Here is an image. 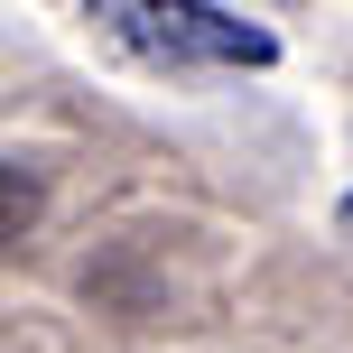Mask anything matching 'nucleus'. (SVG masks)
Segmentation results:
<instances>
[{
  "label": "nucleus",
  "mask_w": 353,
  "mask_h": 353,
  "mask_svg": "<svg viewBox=\"0 0 353 353\" xmlns=\"http://www.w3.org/2000/svg\"><path fill=\"white\" fill-rule=\"evenodd\" d=\"M84 19L103 47H121L149 74H242V65L279 56L270 28L214 10V0H84Z\"/></svg>",
  "instance_id": "nucleus-1"
},
{
  "label": "nucleus",
  "mask_w": 353,
  "mask_h": 353,
  "mask_svg": "<svg viewBox=\"0 0 353 353\" xmlns=\"http://www.w3.org/2000/svg\"><path fill=\"white\" fill-rule=\"evenodd\" d=\"M28 223H37V176L0 168V251H10V242H28Z\"/></svg>",
  "instance_id": "nucleus-2"
},
{
  "label": "nucleus",
  "mask_w": 353,
  "mask_h": 353,
  "mask_svg": "<svg viewBox=\"0 0 353 353\" xmlns=\"http://www.w3.org/2000/svg\"><path fill=\"white\" fill-rule=\"evenodd\" d=\"M344 223H353V205H344Z\"/></svg>",
  "instance_id": "nucleus-3"
}]
</instances>
